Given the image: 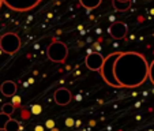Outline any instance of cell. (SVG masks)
<instances>
[{"instance_id":"6da1fadb","label":"cell","mask_w":154,"mask_h":131,"mask_svg":"<svg viewBox=\"0 0 154 131\" xmlns=\"http://www.w3.org/2000/svg\"><path fill=\"white\" fill-rule=\"evenodd\" d=\"M146 58L138 52H120L115 64V76L122 87H138L149 78Z\"/></svg>"},{"instance_id":"7a4b0ae2","label":"cell","mask_w":154,"mask_h":131,"mask_svg":"<svg viewBox=\"0 0 154 131\" xmlns=\"http://www.w3.org/2000/svg\"><path fill=\"white\" fill-rule=\"evenodd\" d=\"M119 56H120V52H115V53H111L109 56H106L104 61V66H102L101 71H100L102 79L112 87H122L119 85V82H117L116 76H115V64H116V60Z\"/></svg>"},{"instance_id":"3957f363","label":"cell","mask_w":154,"mask_h":131,"mask_svg":"<svg viewBox=\"0 0 154 131\" xmlns=\"http://www.w3.org/2000/svg\"><path fill=\"white\" fill-rule=\"evenodd\" d=\"M47 56L49 58V60L55 61V63H63L68 56L67 45L61 41H53L52 44H49L47 49Z\"/></svg>"},{"instance_id":"277c9868","label":"cell","mask_w":154,"mask_h":131,"mask_svg":"<svg viewBox=\"0 0 154 131\" xmlns=\"http://www.w3.org/2000/svg\"><path fill=\"white\" fill-rule=\"evenodd\" d=\"M20 48V38L15 33H6L0 37V49L3 52L12 55V53L18 52Z\"/></svg>"},{"instance_id":"5b68a950","label":"cell","mask_w":154,"mask_h":131,"mask_svg":"<svg viewBox=\"0 0 154 131\" xmlns=\"http://www.w3.org/2000/svg\"><path fill=\"white\" fill-rule=\"evenodd\" d=\"M40 2L41 0H3V4H6L12 11L26 12L37 7Z\"/></svg>"},{"instance_id":"8992f818","label":"cell","mask_w":154,"mask_h":131,"mask_svg":"<svg viewBox=\"0 0 154 131\" xmlns=\"http://www.w3.org/2000/svg\"><path fill=\"white\" fill-rule=\"evenodd\" d=\"M104 61L105 58L102 55H100L98 52H91L90 55L86 56V67L91 71H101L102 66H104Z\"/></svg>"},{"instance_id":"52a82bcc","label":"cell","mask_w":154,"mask_h":131,"mask_svg":"<svg viewBox=\"0 0 154 131\" xmlns=\"http://www.w3.org/2000/svg\"><path fill=\"white\" fill-rule=\"evenodd\" d=\"M127 25L124 22H113V23L109 26V34L111 37H113L115 40H123V38L127 36Z\"/></svg>"},{"instance_id":"ba28073f","label":"cell","mask_w":154,"mask_h":131,"mask_svg":"<svg viewBox=\"0 0 154 131\" xmlns=\"http://www.w3.org/2000/svg\"><path fill=\"white\" fill-rule=\"evenodd\" d=\"M55 102L57 105H67L70 104V101L72 100V96H71V92L66 87H59L57 90L55 92Z\"/></svg>"},{"instance_id":"9c48e42d","label":"cell","mask_w":154,"mask_h":131,"mask_svg":"<svg viewBox=\"0 0 154 131\" xmlns=\"http://www.w3.org/2000/svg\"><path fill=\"white\" fill-rule=\"evenodd\" d=\"M0 92L6 97H14L17 93V83L12 81H4L0 86Z\"/></svg>"},{"instance_id":"30bf717a","label":"cell","mask_w":154,"mask_h":131,"mask_svg":"<svg viewBox=\"0 0 154 131\" xmlns=\"http://www.w3.org/2000/svg\"><path fill=\"white\" fill-rule=\"evenodd\" d=\"M79 3L86 10H94L101 4V0H79Z\"/></svg>"},{"instance_id":"8fae6325","label":"cell","mask_w":154,"mask_h":131,"mask_svg":"<svg viewBox=\"0 0 154 131\" xmlns=\"http://www.w3.org/2000/svg\"><path fill=\"white\" fill-rule=\"evenodd\" d=\"M130 7H131V2H125V3H123V2L113 0V8L116 10V11H127Z\"/></svg>"},{"instance_id":"7c38bea8","label":"cell","mask_w":154,"mask_h":131,"mask_svg":"<svg viewBox=\"0 0 154 131\" xmlns=\"http://www.w3.org/2000/svg\"><path fill=\"white\" fill-rule=\"evenodd\" d=\"M4 131H20V123L18 122V120L11 119L8 123H7Z\"/></svg>"},{"instance_id":"4fadbf2b","label":"cell","mask_w":154,"mask_h":131,"mask_svg":"<svg viewBox=\"0 0 154 131\" xmlns=\"http://www.w3.org/2000/svg\"><path fill=\"white\" fill-rule=\"evenodd\" d=\"M10 120H11L10 115H6V114H3V112H0V130L4 131V128H6L7 123H8Z\"/></svg>"},{"instance_id":"5bb4252c","label":"cell","mask_w":154,"mask_h":131,"mask_svg":"<svg viewBox=\"0 0 154 131\" xmlns=\"http://www.w3.org/2000/svg\"><path fill=\"white\" fill-rule=\"evenodd\" d=\"M2 112L11 116V114L14 112V105H12V104H4L3 108H2Z\"/></svg>"},{"instance_id":"9a60e30c","label":"cell","mask_w":154,"mask_h":131,"mask_svg":"<svg viewBox=\"0 0 154 131\" xmlns=\"http://www.w3.org/2000/svg\"><path fill=\"white\" fill-rule=\"evenodd\" d=\"M149 79L154 85V60L150 63V67H149Z\"/></svg>"},{"instance_id":"2e32d148","label":"cell","mask_w":154,"mask_h":131,"mask_svg":"<svg viewBox=\"0 0 154 131\" xmlns=\"http://www.w3.org/2000/svg\"><path fill=\"white\" fill-rule=\"evenodd\" d=\"M32 112L34 115H38L41 112V107H40V105H34V107H33V109H32Z\"/></svg>"},{"instance_id":"e0dca14e","label":"cell","mask_w":154,"mask_h":131,"mask_svg":"<svg viewBox=\"0 0 154 131\" xmlns=\"http://www.w3.org/2000/svg\"><path fill=\"white\" fill-rule=\"evenodd\" d=\"M35 131H42V127H41V126H38V127L35 128Z\"/></svg>"},{"instance_id":"ac0fdd59","label":"cell","mask_w":154,"mask_h":131,"mask_svg":"<svg viewBox=\"0 0 154 131\" xmlns=\"http://www.w3.org/2000/svg\"><path fill=\"white\" fill-rule=\"evenodd\" d=\"M117 2H123V3H125V2H131V0H117Z\"/></svg>"},{"instance_id":"d6986e66","label":"cell","mask_w":154,"mask_h":131,"mask_svg":"<svg viewBox=\"0 0 154 131\" xmlns=\"http://www.w3.org/2000/svg\"><path fill=\"white\" fill-rule=\"evenodd\" d=\"M3 6V0H0V7Z\"/></svg>"}]
</instances>
